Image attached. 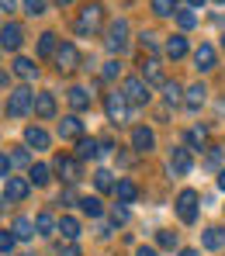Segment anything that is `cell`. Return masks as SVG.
Segmentation results:
<instances>
[{"mask_svg":"<svg viewBox=\"0 0 225 256\" xmlns=\"http://www.w3.org/2000/svg\"><path fill=\"white\" fill-rule=\"evenodd\" d=\"M66 97H70V108H73V111H87L90 108V90L87 86H70Z\"/></svg>","mask_w":225,"mask_h":256,"instance_id":"cell-20","label":"cell"},{"mask_svg":"<svg viewBox=\"0 0 225 256\" xmlns=\"http://www.w3.org/2000/svg\"><path fill=\"white\" fill-rule=\"evenodd\" d=\"M218 187H222V190H225V166H222V170H218Z\"/></svg>","mask_w":225,"mask_h":256,"instance_id":"cell-49","label":"cell"},{"mask_svg":"<svg viewBox=\"0 0 225 256\" xmlns=\"http://www.w3.org/2000/svg\"><path fill=\"white\" fill-rule=\"evenodd\" d=\"M122 94H125V100H128L132 108H146V104H149V84H146L142 76H128V80L122 84Z\"/></svg>","mask_w":225,"mask_h":256,"instance_id":"cell-5","label":"cell"},{"mask_svg":"<svg viewBox=\"0 0 225 256\" xmlns=\"http://www.w3.org/2000/svg\"><path fill=\"white\" fill-rule=\"evenodd\" d=\"M56 4H59V7H66V4H73V0H56Z\"/></svg>","mask_w":225,"mask_h":256,"instance_id":"cell-52","label":"cell"},{"mask_svg":"<svg viewBox=\"0 0 225 256\" xmlns=\"http://www.w3.org/2000/svg\"><path fill=\"white\" fill-rule=\"evenodd\" d=\"M52 170L59 173V176H62L66 184H76V180L84 176V166H80V160H76V156H62V152L56 156V163H52Z\"/></svg>","mask_w":225,"mask_h":256,"instance_id":"cell-7","label":"cell"},{"mask_svg":"<svg viewBox=\"0 0 225 256\" xmlns=\"http://www.w3.org/2000/svg\"><path fill=\"white\" fill-rule=\"evenodd\" d=\"M14 246H18V239H14V232H0V253H14Z\"/></svg>","mask_w":225,"mask_h":256,"instance_id":"cell-39","label":"cell"},{"mask_svg":"<svg viewBox=\"0 0 225 256\" xmlns=\"http://www.w3.org/2000/svg\"><path fill=\"white\" fill-rule=\"evenodd\" d=\"M215 4H225V0H215Z\"/></svg>","mask_w":225,"mask_h":256,"instance_id":"cell-54","label":"cell"},{"mask_svg":"<svg viewBox=\"0 0 225 256\" xmlns=\"http://www.w3.org/2000/svg\"><path fill=\"white\" fill-rule=\"evenodd\" d=\"M59 135H62L66 142H80V138H84V122H80L76 114H66V118L59 122Z\"/></svg>","mask_w":225,"mask_h":256,"instance_id":"cell-15","label":"cell"},{"mask_svg":"<svg viewBox=\"0 0 225 256\" xmlns=\"http://www.w3.org/2000/svg\"><path fill=\"white\" fill-rule=\"evenodd\" d=\"M222 48H225V35H222Z\"/></svg>","mask_w":225,"mask_h":256,"instance_id":"cell-53","label":"cell"},{"mask_svg":"<svg viewBox=\"0 0 225 256\" xmlns=\"http://www.w3.org/2000/svg\"><path fill=\"white\" fill-rule=\"evenodd\" d=\"M215 62H218V56H215V45H198L194 48V66L201 70V73H212L215 70Z\"/></svg>","mask_w":225,"mask_h":256,"instance_id":"cell-14","label":"cell"},{"mask_svg":"<svg viewBox=\"0 0 225 256\" xmlns=\"http://www.w3.org/2000/svg\"><path fill=\"white\" fill-rule=\"evenodd\" d=\"M104 114H108V122L111 125H125L128 122V100H125V94H108L104 97Z\"/></svg>","mask_w":225,"mask_h":256,"instance_id":"cell-4","label":"cell"},{"mask_svg":"<svg viewBox=\"0 0 225 256\" xmlns=\"http://www.w3.org/2000/svg\"><path fill=\"white\" fill-rule=\"evenodd\" d=\"M198 201H201V198H198V190H190V187H187V190H180V198H177V218L184 222V225H194V222H198Z\"/></svg>","mask_w":225,"mask_h":256,"instance_id":"cell-6","label":"cell"},{"mask_svg":"<svg viewBox=\"0 0 225 256\" xmlns=\"http://www.w3.org/2000/svg\"><path fill=\"white\" fill-rule=\"evenodd\" d=\"M142 80L149 86H166V73H163V66H160L156 56H149V59L142 62Z\"/></svg>","mask_w":225,"mask_h":256,"instance_id":"cell-13","label":"cell"},{"mask_svg":"<svg viewBox=\"0 0 225 256\" xmlns=\"http://www.w3.org/2000/svg\"><path fill=\"white\" fill-rule=\"evenodd\" d=\"M7 160H10V166H28V170H32V152H28L24 146H14V152H10Z\"/></svg>","mask_w":225,"mask_h":256,"instance_id":"cell-31","label":"cell"},{"mask_svg":"<svg viewBox=\"0 0 225 256\" xmlns=\"http://www.w3.org/2000/svg\"><path fill=\"white\" fill-rule=\"evenodd\" d=\"M32 108H35V94L28 86L10 90V97H7V118H24Z\"/></svg>","mask_w":225,"mask_h":256,"instance_id":"cell-3","label":"cell"},{"mask_svg":"<svg viewBox=\"0 0 225 256\" xmlns=\"http://www.w3.org/2000/svg\"><path fill=\"white\" fill-rule=\"evenodd\" d=\"M204 142H208V132L204 128H190L187 132V149H204Z\"/></svg>","mask_w":225,"mask_h":256,"instance_id":"cell-35","label":"cell"},{"mask_svg":"<svg viewBox=\"0 0 225 256\" xmlns=\"http://www.w3.org/2000/svg\"><path fill=\"white\" fill-rule=\"evenodd\" d=\"M56 66H59V73H73L80 66V48L73 42H62L59 52H56Z\"/></svg>","mask_w":225,"mask_h":256,"instance_id":"cell-8","label":"cell"},{"mask_svg":"<svg viewBox=\"0 0 225 256\" xmlns=\"http://www.w3.org/2000/svg\"><path fill=\"white\" fill-rule=\"evenodd\" d=\"M135 256H160V253H156L152 246H138V250H135Z\"/></svg>","mask_w":225,"mask_h":256,"instance_id":"cell-47","label":"cell"},{"mask_svg":"<svg viewBox=\"0 0 225 256\" xmlns=\"http://www.w3.org/2000/svg\"><path fill=\"white\" fill-rule=\"evenodd\" d=\"M24 14L42 18V14H45V0H24Z\"/></svg>","mask_w":225,"mask_h":256,"instance_id":"cell-40","label":"cell"},{"mask_svg":"<svg viewBox=\"0 0 225 256\" xmlns=\"http://www.w3.org/2000/svg\"><path fill=\"white\" fill-rule=\"evenodd\" d=\"M21 42H24V28H21V24L10 21V24L0 28V48H4V52H18Z\"/></svg>","mask_w":225,"mask_h":256,"instance_id":"cell-9","label":"cell"},{"mask_svg":"<svg viewBox=\"0 0 225 256\" xmlns=\"http://www.w3.org/2000/svg\"><path fill=\"white\" fill-rule=\"evenodd\" d=\"M56 52H59V38H56L52 32L38 35V59H48V56H56Z\"/></svg>","mask_w":225,"mask_h":256,"instance_id":"cell-25","label":"cell"},{"mask_svg":"<svg viewBox=\"0 0 225 256\" xmlns=\"http://www.w3.org/2000/svg\"><path fill=\"white\" fill-rule=\"evenodd\" d=\"M108 52H114V56H125L128 52V21L125 18H118V21H111L108 24Z\"/></svg>","mask_w":225,"mask_h":256,"instance_id":"cell-2","label":"cell"},{"mask_svg":"<svg viewBox=\"0 0 225 256\" xmlns=\"http://www.w3.org/2000/svg\"><path fill=\"white\" fill-rule=\"evenodd\" d=\"M218 163H222V149H218V146H212V149H208V156H204V166H218Z\"/></svg>","mask_w":225,"mask_h":256,"instance_id":"cell-43","label":"cell"},{"mask_svg":"<svg viewBox=\"0 0 225 256\" xmlns=\"http://www.w3.org/2000/svg\"><path fill=\"white\" fill-rule=\"evenodd\" d=\"M59 204H80V198H76V190H73V187H66V190L59 194Z\"/></svg>","mask_w":225,"mask_h":256,"instance_id":"cell-45","label":"cell"},{"mask_svg":"<svg viewBox=\"0 0 225 256\" xmlns=\"http://www.w3.org/2000/svg\"><path fill=\"white\" fill-rule=\"evenodd\" d=\"M35 232H38V236H52V232H59L56 214H52V212H38V214H35Z\"/></svg>","mask_w":225,"mask_h":256,"instance_id":"cell-19","label":"cell"},{"mask_svg":"<svg viewBox=\"0 0 225 256\" xmlns=\"http://www.w3.org/2000/svg\"><path fill=\"white\" fill-rule=\"evenodd\" d=\"M94 187H97L100 194H111V190H114V173L111 170H97L94 173Z\"/></svg>","mask_w":225,"mask_h":256,"instance_id":"cell-30","label":"cell"},{"mask_svg":"<svg viewBox=\"0 0 225 256\" xmlns=\"http://www.w3.org/2000/svg\"><path fill=\"white\" fill-rule=\"evenodd\" d=\"M163 52H166L170 59H184V56H187V38H184V35H174V38H166Z\"/></svg>","mask_w":225,"mask_h":256,"instance_id":"cell-26","label":"cell"},{"mask_svg":"<svg viewBox=\"0 0 225 256\" xmlns=\"http://www.w3.org/2000/svg\"><path fill=\"white\" fill-rule=\"evenodd\" d=\"M204 97H208V86H204V84H194V86H187V94H184V104H187L190 111H198V108L204 104Z\"/></svg>","mask_w":225,"mask_h":256,"instance_id":"cell-18","label":"cell"},{"mask_svg":"<svg viewBox=\"0 0 225 256\" xmlns=\"http://www.w3.org/2000/svg\"><path fill=\"white\" fill-rule=\"evenodd\" d=\"M163 97H166V104H170V108H174V104H184V90H180L177 80H174V84L166 80V86H163Z\"/></svg>","mask_w":225,"mask_h":256,"instance_id":"cell-32","label":"cell"},{"mask_svg":"<svg viewBox=\"0 0 225 256\" xmlns=\"http://www.w3.org/2000/svg\"><path fill=\"white\" fill-rule=\"evenodd\" d=\"M118 73H122V62H118V59H111V62H104V70H100V76H104V80H114Z\"/></svg>","mask_w":225,"mask_h":256,"instance_id":"cell-42","label":"cell"},{"mask_svg":"<svg viewBox=\"0 0 225 256\" xmlns=\"http://www.w3.org/2000/svg\"><path fill=\"white\" fill-rule=\"evenodd\" d=\"M48 180H52V166H45V163H35L28 170V184H35V187H45Z\"/></svg>","mask_w":225,"mask_h":256,"instance_id":"cell-27","label":"cell"},{"mask_svg":"<svg viewBox=\"0 0 225 256\" xmlns=\"http://www.w3.org/2000/svg\"><path fill=\"white\" fill-rule=\"evenodd\" d=\"M132 149L138 152V156H146V152L156 149V135H152V128H146V125L132 128Z\"/></svg>","mask_w":225,"mask_h":256,"instance_id":"cell-12","label":"cell"},{"mask_svg":"<svg viewBox=\"0 0 225 256\" xmlns=\"http://www.w3.org/2000/svg\"><path fill=\"white\" fill-rule=\"evenodd\" d=\"M14 4L18 0H0V10H14Z\"/></svg>","mask_w":225,"mask_h":256,"instance_id":"cell-48","label":"cell"},{"mask_svg":"<svg viewBox=\"0 0 225 256\" xmlns=\"http://www.w3.org/2000/svg\"><path fill=\"white\" fill-rule=\"evenodd\" d=\"M152 10L160 18H174L177 14V0H152Z\"/></svg>","mask_w":225,"mask_h":256,"instance_id":"cell-36","label":"cell"},{"mask_svg":"<svg viewBox=\"0 0 225 256\" xmlns=\"http://www.w3.org/2000/svg\"><path fill=\"white\" fill-rule=\"evenodd\" d=\"M138 45H142V48H146L149 56H152V52L160 48V42H156V35H152V32H142V35H138Z\"/></svg>","mask_w":225,"mask_h":256,"instance_id":"cell-38","label":"cell"},{"mask_svg":"<svg viewBox=\"0 0 225 256\" xmlns=\"http://www.w3.org/2000/svg\"><path fill=\"white\" fill-rule=\"evenodd\" d=\"M156 242H160V250H177V232L160 228V232H156Z\"/></svg>","mask_w":225,"mask_h":256,"instance_id":"cell-37","label":"cell"},{"mask_svg":"<svg viewBox=\"0 0 225 256\" xmlns=\"http://www.w3.org/2000/svg\"><path fill=\"white\" fill-rule=\"evenodd\" d=\"M201 246H204V250H222V246H225V232H222V228H204Z\"/></svg>","mask_w":225,"mask_h":256,"instance_id":"cell-28","label":"cell"},{"mask_svg":"<svg viewBox=\"0 0 225 256\" xmlns=\"http://www.w3.org/2000/svg\"><path fill=\"white\" fill-rule=\"evenodd\" d=\"M10 232H14V239H21V242H28V239H35L38 232H35V222L32 218H14V225H10Z\"/></svg>","mask_w":225,"mask_h":256,"instance_id":"cell-17","label":"cell"},{"mask_svg":"<svg viewBox=\"0 0 225 256\" xmlns=\"http://www.w3.org/2000/svg\"><path fill=\"white\" fill-rule=\"evenodd\" d=\"M194 166V160H190V149L187 146H177V149H170V173L174 176H184V173H190Z\"/></svg>","mask_w":225,"mask_h":256,"instance_id":"cell-11","label":"cell"},{"mask_svg":"<svg viewBox=\"0 0 225 256\" xmlns=\"http://www.w3.org/2000/svg\"><path fill=\"white\" fill-rule=\"evenodd\" d=\"M0 176H4V180H7V176H10V160H7V156H4V152H0Z\"/></svg>","mask_w":225,"mask_h":256,"instance_id":"cell-46","label":"cell"},{"mask_svg":"<svg viewBox=\"0 0 225 256\" xmlns=\"http://www.w3.org/2000/svg\"><path fill=\"white\" fill-rule=\"evenodd\" d=\"M24 142H28V146H32V149H48V142H52V138H48V132H45V128H24Z\"/></svg>","mask_w":225,"mask_h":256,"instance_id":"cell-23","label":"cell"},{"mask_svg":"<svg viewBox=\"0 0 225 256\" xmlns=\"http://www.w3.org/2000/svg\"><path fill=\"white\" fill-rule=\"evenodd\" d=\"M80 212L90 214V218H100L104 204H100V198H80Z\"/></svg>","mask_w":225,"mask_h":256,"instance_id":"cell-33","label":"cell"},{"mask_svg":"<svg viewBox=\"0 0 225 256\" xmlns=\"http://www.w3.org/2000/svg\"><path fill=\"white\" fill-rule=\"evenodd\" d=\"M174 18H177L180 32H190V28H194V24H198V14H194V10H190V7H184V10H177V14H174Z\"/></svg>","mask_w":225,"mask_h":256,"instance_id":"cell-34","label":"cell"},{"mask_svg":"<svg viewBox=\"0 0 225 256\" xmlns=\"http://www.w3.org/2000/svg\"><path fill=\"white\" fill-rule=\"evenodd\" d=\"M97 156H104V149H100V138H94V135H84L80 142H76V160L84 163V160H97Z\"/></svg>","mask_w":225,"mask_h":256,"instance_id":"cell-16","label":"cell"},{"mask_svg":"<svg viewBox=\"0 0 225 256\" xmlns=\"http://www.w3.org/2000/svg\"><path fill=\"white\" fill-rule=\"evenodd\" d=\"M28 190H32V184L24 180V176H7L4 180V201H24L28 198Z\"/></svg>","mask_w":225,"mask_h":256,"instance_id":"cell-10","label":"cell"},{"mask_svg":"<svg viewBox=\"0 0 225 256\" xmlns=\"http://www.w3.org/2000/svg\"><path fill=\"white\" fill-rule=\"evenodd\" d=\"M56 256H84V250H80L76 242H66V246H59V250H56Z\"/></svg>","mask_w":225,"mask_h":256,"instance_id":"cell-44","label":"cell"},{"mask_svg":"<svg viewBox=\"0 0 225 256\" xmlns=\"http://www.w3.org/2000/svg\"><path fill=\"white\" fill-rule=\"evenodd\" d=\"M100 21H104V7H100V4H87V7L80 10V18H76V35H80V38L97 35Z\"/></svg>","mask_w":225,"mask_h":256,"instance_id":"cell-1","label":"cell"},{"mask_svg":"<svg viewBox=\"0 0 225 256\" xmlns=\"http://www.w3.org/2000/svg\"><path fill=\"white\" fill-rule=\"evenodd\" d=\"M59 232H62L66 242H76V239H80V222L70 218V214H62V218H59Z\"/></svg>","mask_w":225,"mask_h":256,"instance_id":"cell-24","label":"cell"},{"mask_svg":"<svg viewBox=\"0 0 225 256\" xmlns=\"http://www.w3.org/2000/svg\"><path fill=\"white\" fill-rule=\"evenodd\" d=\"M201 4H204V0H187V7H190V10H194V7H201Z\"/></svg>","mask_w":225,"mask_h":256,"instance_id":"cell-51","label":"cell"},{"mask_svg":"<svg viewBox=\"0 0 225 256\" xmlns=\"http://www.w3.org/2000/svg\"><path fill=\"white\" fill-rule=\"evenodd\" d=\"M177 256H198V250H180Z\"/></svg>","mask_w":225,"mask_h":256,"instance_id":"cell-50","label":"cell"},{"mask_svg":"<svg viewBox=\"0 0 225 256\" xmlns=\"http://www.w3.org/2000/svg\"><path fill=\"white\" fill-rule=\"evenodd\" d=\"M111 222H114V225H125V222H128V208H125V204H111Z\"/></svg>","mask_w":225,"mask_h":256,"instance_id":"cell-41","label":"cell"},{"mask_svg":"<svg viewBox=\"0 0 225 256\" xmlns=\"http://www.w3.org/2000/svg\"><path fill=\"white\" fill-rule=\"evenodd\" d=\"M0 52H4V48H0Z\"/></svg>","mask_w":225,"mask_h":256,"instance_id":"cell-55","label":"cell"},{"mask_svg":"<svg viewBox=\"0 0 225 256\" xmlns=\"http://www.w3.org/2000/svg\"><path fill=\"white\" fill-rule=\"evenodd\" d=\"M14 73H18L21 80H35V76H38V66H35L32 59L21 56V59H14Z\"/></svg>","mask_w":225,"mask_h":256,"instance_id":"cell-29","label":"cell"},{"mask_svg":"<svg viewBox=\"0 0 225 256\" xmlns=\"http://www.w3.org/2000/svg\"><path fill=\"white\" fill-rule=\"evenodd\" d=\"M38 118H52L56 114V97L52 94H35V108H32Z\"/></svg>","mask_w":225,"mask_h":256,"instance_id":"cell-22","label":"cell"},{"mask_svg":"<svg viewBox=\"0 0 225 256\" xmlns=\"http://www.w3.org/2000/svg\"><path fill=\"white\" fill-rule=\"evenodd\" d=\"M114 198H118V204H132L135 198H138V187H135L132 180H118L114 184Z\"/></svg>","mask_w":225,"mask_h":256,"instance_id":"cell-21","label":"cell"}]
</instances>
